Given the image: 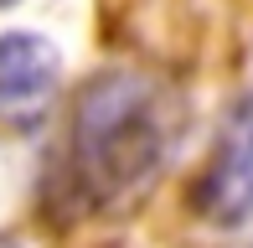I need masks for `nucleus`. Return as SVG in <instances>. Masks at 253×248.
<instances>
[{"mask_svg":"<svg viewBox=\"0 0 253 248\" xmlns=\"http://www.w3.org/2000/svg\"><path fill=\"white\" fill-rule=\"evenodd\" d=\"M160 155H166V124L145 88L109 78V83L88 88L83 109H78V165H83L88 186L98 191H129L145 176H155Z\"/></svg>","mask_w":253,"mask_h":248,"instance_id":"f257e3e1","label":"nucleus"},{"mask_svg":"<svg viewBox=\"0 0 253 248\" xmlns=\"http://www.w3.org/2000/svg\"><path fill=\"white\" fill-rule=\"evenodd\" d=\"M197 207L217 228H238L253 217V93L233 109L222 140H217L212 165L197 186Z\"/></svg>","mask_w":253,"mask_h":248,"instance_id":"f03ea898","label":"nucleus"},{"mask_svg":"<svg viewBox=\"0 0 253 248\" xmlns=\"http://www.w3.org/2000/svg\"><path fill=\"white\" fill-rule=\"evenodd\" d=\"M57 73L62 62L52 41H42L37 31H5L0 37V119H10L16 129H37L57 98Z\"/></svg>","mask_w":253,"mask_h":248,"instance_id":"7ed1b4c3","label":"nucleus"},{"mask_svg":"<svg viewBox=\"0 0 253 248\" xmlns=\"http://www.w3.org/2000/svg\"><path fill=\"white\" fill-rule=\"evenodd\" d=\"M0 248H21V243H16V238H5V233H0Z\"/></svg>","mask_w":253,"mask_h":248,"instance_id":"20e7f679","label":"nucleus"}]
</instances>
